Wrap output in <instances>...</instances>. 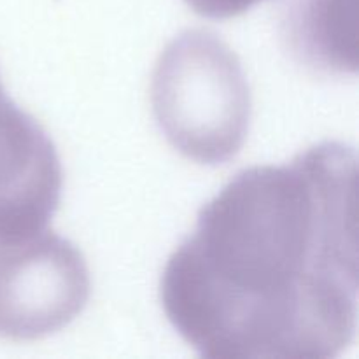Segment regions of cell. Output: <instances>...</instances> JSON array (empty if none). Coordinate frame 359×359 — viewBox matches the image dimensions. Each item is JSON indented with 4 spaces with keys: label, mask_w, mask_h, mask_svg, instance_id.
<instances>
[{
    "label": "cell",
    "mask_w": 359,
    "mask_h": 359,
    "mask_svg": "<svg viewBox=\"0 0 359 359\" xmlns=\"http://www.w3.org/2000/svg\"><path fill=\"white\" fill-rule=\"evenodd\" d=\"M358 165L319 144L238 174L161 277L165 314L214 359H328L358 316Z\"/></svg>",
    "instance_id": "6da1fadb"
},
{
    "label": "cell",
    "mask_w": 359,
    "mask_h": 359,
    "mask_svg": "<svg viewBox=\"0 0 359 359\" xmlns=\"http://www.w3.org/2000/svg\"><path fill=\"white\" fill-rule=\"evenodd\" d=\"M151 104L168 142L196 163L228 161L248 135L251 93L242 63L212 32L188 30L165 48Z\"/></svg>",
    "instance_id": "7a4b0ae2"
},
{
    "label": "cell",
    "mask_w": 359,
    "mask_h": 359,
    "mask_svg": "<svg viewBox=\"0 0 359 359\" xmlns=\"http://www.w3.org/2000/svg\"><path fill=\"white\" fill-rule=\"evenodd\" d=\"M83 255L53 231L0 242V339L30 342L65 328L86 307Z\"/></svg>",
    "instance_id": "3957f363"
},
{
    "label": "cell",
    "mask_w": 359,
    "mask_h": 359,
    "mask_svg": "<svg viewBox=\"0 0 359 359\" xmlns=\"http://www.w3.org/2000/svg\"><path fill=\"white\" fill-rule=\"evenodd\" d=\"M62 177L49 137L0 83V242L44 230L60 203Z\"/></svg>",
    "instance_id": "277c9868"
},
{
    "label": "cell",
    "mask_w": 359,
    "mask_h": 359,
    "mask_svg": "<svg viewBox=\"0 0 359 359\" xmlns=\"http://www.w3.org/2000/svg\"><path fill=\"white\" fill-rule=\"evenodd\" d=\"M284 39L305 65L321 72L358 70V0H291Z\"/></svg>",
    "instance_id": "5b68a950"
},
{
    "label": "cell",
    "mask_w": 359,
    "mask_h": 359,
    "mask_svg": "<svg viewBox=\"0 0 359 359\" xmlns=\"http://www.w3.org/2000/svg\"><path fill=\"white\" fill-rule=\"evenodd\" d=\"M259 2L263 0H186V4L195 13L207 18H216V20L241 16Z\"/></svg>",
    "instance_id": "8992f818"
}]
</instances>
